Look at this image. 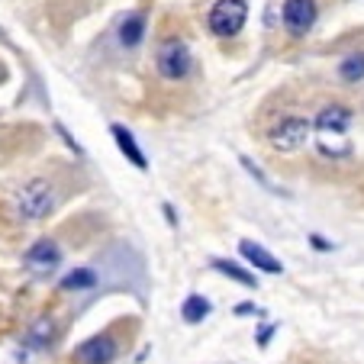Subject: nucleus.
<instances>
[{
  "mask_svg": "<svg viewBox=\"0 0 364 364\" xmlns=\"http://www.w3.org/2000/svg\"><path fill=\"white\" fill-rule=\"evenodd\" d=\"M213 268L220 271V274H226V277H232V281H239L242 287H258V281H255V274H248L245 268H239L235 262H226V258H216L213 262Z\"/></svg>",
  "mask_w": 364,
  "mask_h": 364,
  "instance_id": "nucleus-14",
  "label": "nucleus"
},
{
  "mask_svg": "<svg viewBox=\"0 0 364 364\" xmlns=\"http://www.w3.org/2000/svg\"><path fill=\"white\" fill-rule=\"evenodd\" d=\"M309 132H313V123H309V119L287 117V119H281L277 126H271L268 142H271V149H277V151H296V149L306 145Z\"/></svg>",
  "mask_w": 364,
  "mask_h": 364,
  "instance_id": "nucleus-2",
  "label": "nucleus"
},
{
  "mask_svg": "<svg viewBox=\"0 0 364 364\" xmlns=\"http://www.w3.org/2000/svg\"><path fill=\"white\" fill-rule=\"evenodd\" d=\"M348 123H351V110H345V107H326V110H319L313 129L319 132V139H329V136H342L348 129Z\"/></svg>",
  "mask_w": 364,
  "mask_h": 364,
  "instance_id": "nucleus-9",
  "label": "nucleus"
},
{
  "mask_svg": "<svg viewBox=\"0 0 364 364\" xmlns=\"http://www.w3.org/2000/svg\"><path fill=\"white\" fill-rule=\"evenodd\" d=\"M316 23V4L313 0H284V26L290 36H303Z\"/></svg>",
  "mask_w": 364,
  "mask_h": 364,
  "instance_id": "nucleus-6",
  "label": "nucleus"
},
{
  "mask_svg": "<svg viewBox=\"0 0 364 364\" xmlns=\"http://www.w3.org/2000/svg\"><path fill=\"white\" fill-rule=\"evenodd\" d=\"M97 284V274L90 268H75L62 277V290H90Z\"/></svg>",
  "mask_w": 364,
  "mask_h": 364,
  "instance_id": "nucleus-15",
  "label": "nucleus"
},
{
  "mask_svg": "<svg viewBox=\"0 0 364 364\" xmlns=\"http://www.w3.org/2000/svg\"><path fill=\"white\" fill-rule=\"evenodd\" d=\"M338 75L345 77V81L358 84L364 81V52H355V55H348L342 65H338Z\"/></svg>",
  "mask_w": 364,
  "mask_h": 364,
  "instance_id": "nucleus-16",
  "label": "nucleus"
},
{
  "mask_svg": "<svg viewBox=\"0 0 364 364\" xmlns=\"http://www.w3.org/2000/svg\"><path fill=\"white\" fill-rule=\"evenodd\" d=\"M23 264H26L33 274L46 277V274H52V271L62 264V248H58L52 239H39L36 245L26 248V255H23Z\"/></svg>",
  "mask_w": 364,
  "mask_h": 364,
  "instance_id": "nucleus-5",
  "label": "nucleus"
},
{
  "mask_svg": "<svg viewBox=\"0 0 364 364\" xmlns=\"http://www.w3.org/2000/svg\"><path fill=\"white\" fill-rule=\"evenodd\" d=\"M155 65H159L161 77H168V81H181V77H187V71H191V52H187L184 42L171 39L159 48Z\"/></svg>",
  "mask_w": 364,
  "mask_h": 364,
  "instance_id": "nucleus-4",
  "label": "nucleus"
},
{
  "mask_svg": "<svg viewBox=\"0 0 364 364\" xmlns=\"http://www.w3.org/2000/svg\"><path fill=\"white\" fill-rule=\"evenodd\" d=\"M52 336H55V323H52V319H39V323L26 332V345L29 348H46V345L52 342Z\"/></svg>",
  "mask_w": 364,
  "mask_h": 364,
  "instance_id": "nucleus-13",
  "label": "nucleus"
},
{
  "mask_svg": "<svg viewBox=\"0 0 364 364\" xmlns=\"http://www.w3.org/2000/svg\"><path fill=\"white\" fill-rule=\"evenodd\" d=\"M271 332H274V326H264V329H262V332H258V345H262V348H264V345H268Z\"/></svg>",
  "mask_w": 364,
  "mask_h": 364,
  "instance_id": "nucleus-17",
  "label": "nucleus"
},
{
  "mask_svg": "<svg viewBox=\"0 0 364 364\" xmlns=\"http://www.w3.org/2000/svg\"><path fill=\"white\" fill-rule=\"evenodd\" d=\"M52 206H55V193H52V184L42 178L29 181V184H23L16 191V213L29 223L46 220L52 213Z\"/></svg>",
  "mask_w": 364,
  "mask_h": 364,
  "instance_id": "nucleus-1",
  "label": "nucleus"
},
{
  "mask_svg": "<svg viewBox=\"0 0 364 364\" xmlns=\"http://www.w3.org/2000/svg\"><path fill=\"white\" fill-rule=\"evenodd\" d=\"M110 132H113V139H117L119 151H123V155L139 168V171H145V168H149V159L142 155V149H139L136 136H132V132L126 129V126H119V123H113V126H110Z\"/></svg>",
  "mask_w": 364,
  "mask_h": 364,
  "instance_id": "nucleus-10",
  "label": "nucleus"
},
{
  "mask_svg": "<svg viewBox=\"0 0 364 364\" xmlns=\"http://www.w3.org/2000/svg\"><path fill=\"white\" fill-rule=\"evenodd\" d=\"M75 358L81 364H110L117 358V342H113V336H94L77 345Z\"/></svg>",
  "mask_w": 364,
  "mask_h": 364,
  "instance_id": "nucleus-7",
  "label": "nucleus"
},
{
  "mask_svg": "<svg viewBox=\"0 0 364 364\" xmlns=\"http://www.w3.org/2000/svg\"><path fill=\"white\" fill-rule=\"evenodd\" d=\"M235 313H239V316H245V313H258V309H255L252 303H239V309H235Z\"/></svg>",
  "mask_w": 364,
  "mask_h": 364,
  "instance_id": "nucleus-18",
  "label": "nucleus"
},
{
  "mask_svg": "<svg viewBox=\"0 0 364 364\" xmlns=\"http://www.w3.org/2000/svg\"><path fill=\"white\" fill-rule=\"evenodd\" d=\"M239 255L245 258L248 264H255L258 271H264V274H281V271H284V264L277 262L274 255H271L264 245L252 242V239H242V242H239Z\"/></svg>",
  "mask_w": 364,
  "mask_h": 364,
  "instance_id": "nucleus-8",
  "label": "nucleus"
},
{
  "mask_svg": "<svg viewBox=\"0 0 364 364\" xmlns=\"http://www.w3.org/2000/svg\"><path fill=\"white\" fill-rule=\"evenodd\" d=\"M142 39H145V16L129 14L123 23H119V42H123L126 48H136Z\"/></svg>",
  "mask_w": 364,
  "mask_h": 364,
  "instance_id": "nucleus-11",
  "label": "nucleus"
},
{
  "mask_svg": "<svg viewBox=\"0 0 364 364\" xmlns=\"http://www.w3.org/2000/svg\"><path fill=\"white\" fill-rule=\"evenodd\" d=\"M210 300L206 296H200V294H191L184 300V306H181V316H184V323H191V326H197V323H203L206 316H210Z\"/></svg>",
  "mask_w": 364,
  "mask_h": 364,
  "instance_id": "nucleus-12",
  "label": "nucleus"
},
{
  "mask_svg": "<svg viewBox=\"0 0 364 364\" xmlns=\"http://www.w3.org/2000/svg\"><path fill=\"white\" fill-rule=\"evenodd\" d=\"M248 7L245 0H220L213 10H210V33L213 36H235L242 26H245Z\"/></svg>",
  "mask_w": 364,
  "mask_h": 364,
  "instance_id": "nucleus-3",
  "label": "nucleus"
}]
</instances>
